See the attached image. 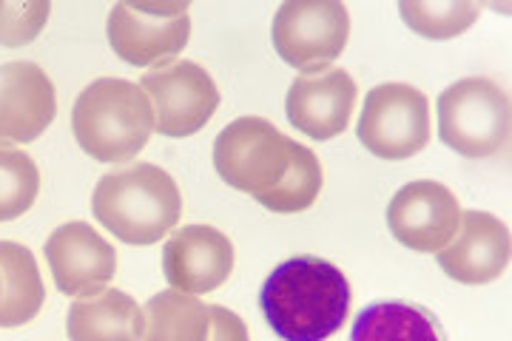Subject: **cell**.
I'll return each mask as SVG.
<instances>
[{"label": "cell", "mask_w": 512, "mask_h": 341, "mask_svg": "<svg viewBox=\"0 0 512 341\" xmlns=\"http://www.w3.org/2000/svg\"><path fill=\"white\" fill-rule=\"evenodd\" d=\"M348 276L328 259L293 256L265 279L259 307L282 341H328L350 313Z\"/></svg>", "instance_id": "cell-1"}, {"label": "cell", "mask_w": 512, "mask_h": 341, "mask_svg": "<svg viewBox=\"0 0 512 341\" xmlns=\"http://www.w3.org/2000/svg\"><path fill=\"white\" fill-rule=\"evenodd\" d=\"M94 219L126 245H154L183 216V194L171 174L137 162L100 177L92 197Z\"/></svg>", "instance_id": "cell-2"}, {"label": "cell", "mask_w": 512, "mask_h": 341, "mask_svg": "<svg viewBox=\"0 0 512 341\" xmlns=\"http://www.w3.org/2000/svg\"><path fill=\"white\" fill-rule=\"evenodd\" d=\"M80 148L97 162L134 160L154 134V108L146 91L120 77H100L80 91L72 108Z\"/></svg>", "instance_id": "cell-3"}, {"label": "cell", "mask_w": 512, "mask_h": 341, "mask_svg": "<svg viewBox=\"0 0 512 341\" xmlns=\"http://www.w3.org/2000/svg\"><path fill=\"white\" fill-rule=\"evenodd\" d=\"M510 97L487 77H464L439 97V137L461 157L487 160L510 143Z\"/></svg>", "instance_id": "cell-4"}, {"label": "cell", "mask_w": 512, "mask_h": 341, "mask_svg": "<svg viewBox=\"0 0 512 341\" xmlns=\"http://www.w3.org/2000/svg\"><path fill=\"white\" fill-rule=\"evenodd\" d=\"M296 145L262 117H239L222 128L214 143V168L231 188L259 202L288 177Z\"/></svg>", "instance_id": "cell-5"}, {"label": "cell", "mask_w": 512, "mask_h": 341, "mask_svg": "<svg viewBox=\"0 0 512 341\" xmlns=\"http://www.w3.org/2000/svg\"><path fill=\"white\" fill-rule=\"evenodd\" d=\"M276 54L305 74H319L345 52L350 15L336 0H288L271 26Z\"/></svg>", "instance_id": "cell-6"}, {"label": "cell", "mask_w": 512, "mask_h": 341, "mask_svg": "<svg viewBox=\"0 0 512 341\" xmlns=\"http://www.w3.org/2000/svg\"><path fill=\"white\" fill-rule=\"evenodd\" d=\"M356 134L379 160H410L430 143V103L407 83L367 91Z\"/></svg>", "instance_id": "cell-7"}, {"label": "cell", "mask_w": 512, "mask_h": 341, "mask_svg": "<svg viewBox=\"0 0 512 341\" xmlns=\"http://www.w3.org/2000/svg\"><path fill=\"white\" fill-rule=\"evenodd\" d=\"M140 89L154 108V131L174 140L202 131L220 106L214 77L194 60H177L143 74Z\"/></svg>", "instance_id": "cell-8"}, {"label": "cell", "mask_w": 512, "mask_h": 341, "mask_svg": "<svg viewBox=\"0 0 512 341\" xmlns=\"http://www.w3.org/2000/svg\"><path fill=\"white\" fill-rule=\"evenodd\" d=\"M109 43L131 66H163L183 52L191 37L188 3L183 6H134L117 3L109 12Z\"/></svg>", "instance_id": "cell-9"}, {"label": "cell", "mask_w": 512, "mask_h": 341, "mask_svg": "<svg viewBox=\"0 0 512 341\" xmlns=\"http://www.w3.org/2000/svg\"><path fill=\"white\" fill-rule=\"evenodd\" d=\"M461 222L456 194L433 180L407 182L387 205V228L404 248L439 253L450 245Z\"/></svg>", "instance_id": "cell-10"}, {"label": "cell", "mask_w": 512, "mask_h": 341, "mask_svg": "<svg viewBox=\"0 0 512 341\" xmlns=\"http://www.w3.org/2000/svg\"><path fill=\"white\" fill-rule=\"evenodd\" d=\"M46 262L66 296H97L117 273V253L89 222H66L46 239Z\"/></svg>", "instance_id": "cell-11"}, {"label": "cell", "mask_w": 512, "mask_h": 341, "mask_svg": "<svg viewBox=\"0 0 512 341\" xmlns=\"http://www.w3.org/2000/svg\"><path fill=\"white\" fill-rule=\"evenodd\" d=\"M234 270L231 239L211 225H188L165 242L163 273L171 290L211 293L228 282Z\"/></svg>", "instance_id": "cell-12"}, {"label": "cell", "mask_w": 512, "mask_h": 341, "mask_svg": "<svg viewBox=\"0 0 512 341\" xmlns=\"http://www.w3.org/2000/svg\"><path fill=\"white\" fill-rule=\"evenodd\" d=\"M55 114V86L37 63L0 66V148L35 143Z\"/></svg>", "instance_id": "cell-13"}, {"label": "cell", "mask_w": 512, "mask_h": 341, "mask_svg": "<svg viewBox=\"0 0 512 341\" xmlns=\"http://www.w3.org/2000/svg\"><path fill=\"white\" fill-rule=\"evenodd\" d=\"M510 228L487 211H464L456 236L439 251L441 270L461 285H487L510 268Z\"/></svg>", "instance_id": "cell-14"}, {"label": "cell", "mask_w": 512, "mask_h": 341, "mask_svg": "<svg viewBox=\"0 0 512 341\" xmlns=\"http://www.w3.org/2000/svg\"><path fill=\"white\" fill-rule=\"evenodd\" d=\"M353 103H356L353 77L345 69H325L293 80L285 111L296 131L325 143L348 128Z\"/></svg>", "instance_id": "cell-15"}, {"label": "cell", "mask_w": 512, "mask_h": 341, "mask_svg": "<svg viewBox=\"0 0 512 341\" xmlns=\"http://www.w3.org/2000/svg\"><path fill=\"white\" fill-rule=\"evenodd\" d=\"M143 327V307L117 288L77 299L66 319L69 341H140Z\"/></svg>", "instance_id": "cell-16"}, {"label": "cell", "mask_w": 512, "mask_h": 341, "mask_svg": "<svg viewBox=\"0 0 512 341\" xmlns=\"http://www.w3.org/2000/svg\"><path fill=\"white\" fill-rule=\"evenodd\" d=\"M350 341H447L439 316L413 302H373L350 327Z\"/></svg>", "instance_id": "cell-17"}, {"label": "cell", "mask_w": 512, "mask_h": 341, "mask_svg": "<svg viewBox=\"0 0 512 341\" xmlns=\"http://www.w3.org/2000/svg\"><path fill=\"white\" fill-rule=\"evenodd\" d=\"M0 273H3L0 327L29 324L40 313L46 299V288L32 251L18 242H0Z\"/></svg>", "instance_id": "cell-18"}, {"label": "cell", "mask_w": 512, "mask_h": 341, "mask_svg": "<svg viewBox=\"0 0 512 341\" xmlns=\"http://www.w3.org/2000/svg\"><path fill=\"white\" fill-rule=\"evenodd\" d=\"M146 327L140 341H208L211 313L200 296L163 290L143 307Z\"/></svg>", "instance_id": "cell-19"}, {"label": "cell", "mask_w": 512, "mask_h": 341, "mask_svg": "<svg viewBox=\"0 0 512 341\" xmlns=\"http://www.w3.org/2000/svg\"><path fill=\"white\" fill-rule=\"evenodd\" d=\"M402 20L421 37L450 40L467 32L478 18V3L473 0H402Z\"/></svg>", "instance_id": "cell-20"}, {"label": "cell", "mask_w": 512, "mask_h": 341, "mask_svg": "<svg viewBox=\"0 0 512 341\" xmlns=\"http://www.w3.org/2000/svg\"><path fill=\"white\" fill-rule=\"evenodd\" d=\"M322 162L316 160L308 145H296V154H293V165L288 171V177L282 180V185L276 188L274 194H268L265 199H259V205H265L268 211L274 214H299V211H308L319 191H322Z\"/></svg>", "instance_id": "cell-21"}, {"label": "cell", "mask_w": 512, "mask_h": 341, "mask_svg": "<svg viewBox=\"0 0 512 341\" xmlns=\"http://www.w3.org/2000/svg\"><path fill=\"white\" fill-rule=\"evenodd\" d=\"M40 171L35 160L15 148H0V222L18 219L35 205Z\"/></svg>", "instance_id": "cell-22"}, {"label": "cell", "mask_w": 512, "mask_h": 341, "mask_svg": "<svg viewBox=\"0 0 512 341\" xmlns=\"http://www.w3.org/2000/svg\"><path fill=\"white\" fill-rule=\"evenodd\" d=\"M52 12L49 0H0V46L18 49L32 43Z\"/></svg>", "instance_id": "cell-23"}, {"label": "cell", "mask_w": 512, "mask_h": 341, "mask_svg": "<svg viewBox=\"0 0 512 341\" xmlns=\"http://www.w3.org/2000/svg\"><path fill=\"white\" fill-rule=\"evenodd\" d=\"M208 313H211V336H208V341H251L248 327L234 310L222 305H208Z\"/></svg>", "instance_id": "cell-24"}, {"label": "cell", "mask_w": 512, "mask_h": 341, "mask_svg": "<svg viewBox=\"0 0 512 341\" xmlns=\"http://www.w3.org/2000/svg\"><path fill=\"white\" fill-rule=\"evenodd\" d=\"M0 299H3V273H0Z\"/></svg>", "instance_id": "cell-25"}]
</instances>
